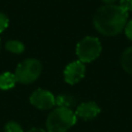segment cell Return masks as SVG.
Wrapping results in <instances>:
<instances>
[{
    "label": "cell",
    "mask_w": 132,
    "mask_h": 132,
    "mask_svg": "<svg viewBox=\"0 0 132 132\" xmlns=\"http://www.w3.org/2000/svg\"><path fill=\"white\" fill-rule=\"evenodd\" d=\"M128 20V12L119 5L105 4L95 12L93 24L95 29L102 35L114 36L121 33Z\"/></svg>",
    "instance_id": "6da1fadb"
},
{
    "label": "cell",
    "mask_w": 132,
    "mask_h": 132,
    "mask_svg": "<svg viewBox=\"0 0 132 132\" xmlns=\"http://www.w3.org/2000/svg\"><path fill=\"white\" fill-rule=\"evenodd\" d=\"M77 117L74 111L69 108L56 107L47 117L46 131L47 132H67L75 125Z\"/></svg>",
    "instance_id": "7a4b0ae2"
},
{
    "label": "cell",
    "mask_w": 132,
    "mask_h": 132,
    "mask_svg": "<svg viewBox=\"0 0 132 132\" xmlns=\"http://www.w3.org/2000/svg\"><path fill=\"white\" fill-rule=\"evenodd\" d=\"M102 51L101 42L97 37L86 36L76 44V56L82 63H91L96 60Z\"/></svg>",
    "instance_id": "3957f363"
},
{
    "label": "cell",
    "mask_w": 132,
    "mask_h": 132,
    "mask_svg": "<svg viewBox=\"0 0 132 132\" xmlns=\"http://www.w3.org/2000/svg\"><path fill=\"white\" fill-rule=\"evenodd\" d=\"M42 65L37 59L29 58L22 61L15 69L14 75L16 80L22 84H31L35 81L41 74Z\"/></svg>",
    "instance_id": "277c9868"
},
{
    "label": "cell",
    "mask_w": 132,
    "mask_h": 132,
    "mask_svg": "<svg viewBox=\"0 0 132 132\" xmlns=\"http://www.w3.org/2000/svg\"><path fill=\"white\" fill-rule=\"evenodd\" d=\"M30 103L38 109L47 110L55 106V96L47 90L37 89L30 96Z\"/></svg>",
    "instance_id": "5b68a950"
},
{
    "label": "cell",
    "mask_w": 132,
    "mask_h": 132,
    "mask_svg": "<svg viewBox=\"0 0 132 132\" xmlns=\"http://www.w3.org/2000/svg\"><path fill=\"white\" fill-rule=\"evenodd\" d=\"M86 74V65L79 60L70 62L64 69V80L69 85H74L80 81Z\"/></svg>",
    "instance_id": "8992f818"
},
{
    "label": "cell",
    "mask_w": 132,
    "mask_h": 132,
    "mask_svg": "<svg viewBox=\"0 0 132 132\" xmlns=\"http://www.w3.org/2000/svg\"><path fill=\"white\" fill-rule=\"evenodd\" d=\"M100 110L101 109L99 105L95 101H87L80 103L76 107L74 113L76 117L81 118L84 120H92L100 113Z\"/></svg>",
    "instance_id": "52a82bcc"
},
{
    "label": "cell",
    "mask_w": 132,
    "mask_h": 132,
    "mask_svg": "<svg viewBox=\"0 0 132 132\" xmlns=\"http://www.w3.org/2000/svg\"><path fill=\"white\" fill-rule=\"evenodd\" d=\"M16 77L14 73L11 72H3L0 74V89L1 90H10L16 84Z\"/></svg>",
    "instance_id": "ba28073f"
},
{
    "label": "cell",
    "mask_w": 132,
    "mask_h": 132,
    "mask_svg": "<svg viewBox=\"0 0 132 132\" xmlns=\"http://www.w3.org/2000/svg\"><path fill=\"white\" fill-rule=\"evenodd\" d=\"M120 62H121L122 68L125 70V72L132 75V46L127 47L123 52Z\"/></svg>",
    "instance_id": "9c48e42d"
},
{
    "label": "cell",
    "mask_w": 132,
    "mask_h": 132,
    "mask_svg": "<svg viewBox=\"0 0 132 132\" xmlns=\"http://www.w3.org/2000/svg\"><path fill=\"white\" fill-rule=\"evenodd\" d=\"M55 105L57 107H64L72 109V107L75 105V98L71 95L67 94H61L55 97Z\"/></svg>",
    "instance_id": "30bf717a"
},
{
    "label": "cell",
    "mask_w": 132,
    "mask_h": 132,
    "mask_svg": "<svg viewBox=\"0 0 132 132\" xmlns=\"http://www.w3.org/2000/svg\"><path fill=\"white\" fill-rule=\"evenodd\" d=\"M5 48L13 54H22L25 51V44L20 40H8L5 43Z\"/></svg>",
    "instance_id": "8fae6325"
},
{
    "label": "cell",
    "mask_w": 132,
    "mask_h": 132,
    "mask_svg": "<svg viewBox=\"0 0 132 132\" xmlns=\"http://www.w3.org/2000/svg\"><path fill=\"white\" fill-rule=\"evenodd\" d=\"M4 132H24L22 127L20 126V124H18L14 121H10L8 123H6L5 127H4Z\"/></svg>",
    "instance_id": "7c38bea8"
},
{
    "label": "cell",
    "mask_w": 132,
    "mask_h": 132,
    "mask_svg": "<svg viewBox=\"0 0 132 132\" xmlns=\"http://www.w3.org/2000/svg\"><path fill=\"white\" fill-rule=\"evenodd\" d=\"M9 25V19L8 16L3 13V12H0V33H2Z\"/></svg>",
    "instance_id": "4fadbf2b"
},
{
    "label": "cell",
    "mask_w": 132,
    "mask_h": 132,
    "mask_svg": "<svg viewBox=\"0 0 132 132\" xmlns=\"http://www.w3.org/2000/svg\"><path fill=\"white\" fill-rule=\"evenodd\" d=\"M119 6L126 12H129L132 10V0H120Z\"/></svg>",
    "instance_id": "5bb4252c"
},
{
    "label": "cell",
    "mask_w": 132,
    "mask_h": 132,
    "mask_svg": "<svg viewBox=\"0 0 132 132\" xmlns=\"http://www.w3.org/2000/svg\"><path fill=\"white\" fill-rule=\"evenodd\" d=\"M124 31H125V34H126V37L132 41V19L130 21L127 22L125 28H124Z\"/></svg>",
    "instance_id": "9a60e30c"
},
{
    "label": "cell",
    "mask_w": 132,
    "mask_h": 132,
    "mask_svg": "<svg viewBox=\"0 0 132 132\" xmlns=\"http://www.w3.org/2000/svg\"><path fill=\"white\" fill-rule=\"evenodd\" d=\"M27 132H47V131L43 130V129H40V128H32V129H30Z\"/></svg>",
    "instance_id": "2e32d148"
},
{
    "label": "cell",
    "mask_w": 132,
    "mask_h": 132,
    "mask_svg": "<svg viewBox=\"0 0 132 132\" xmlns=\"http://www.w3.org/2000/svg\"><path fill=\"white\" fill-rule=\"evenodd\" d=\"M117 0H102V2L105 3V4H113Z\"/></svg>",
    "instance_id": "e0dca14e"
},
{
    "label": "cell",
    "mask_w": 132,
    "mask_h": 132,
    "mask_svg": "<svg viewBox=\"0 0 132 132\" xmlns=\"http://www.w3.org/2000/svg\"><path fill=\"white\" fill-rule=\"evenodd\" d=\"M0 45H1V40H0Z\"/></svg>",
    "instance_id": "ac0fdd59"
}]
</instances>
